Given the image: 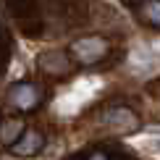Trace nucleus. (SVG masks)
Segmentation results:
<instances>
[{"label":"nucleus","mask_w":160,"mask_h":160,"mask_svg":"<svg viewBox=\"0 0 160 160\" xmlns=\"http://www.w3.org/2000/svg\"><path fill=\"white\" fill-rule=\"evenodd\" d=\"M97 89H100V79H79L74 87H68L55 100V110L61 116H74V113H79L84 108V102H89Z\"/></svg>","instance_id":"1"},{"label":"nucleus","mask_w":160,"mask_h":160,"mask_svg":"<svg viewBox=\"0 0 160 160\" xmlns=\"http://www.w3.org/2000/svg\"><path fill=\"white\" fill-rule=\"evenodd\" d=\"M71 52L79 63H97L108 52V39L105 37H82L71 45Z\"/></svg>","instance_id":"2"},{"label":"nucleus","mask_w":160,"mask_h":160,"mask_svg":"<svg viewBox=\"0 0 160 160\" xmlns=\"http://www.w3.org/2000/svg\"><path fill=\"white\" fill-rule=\"evenodd\" d=\"M42 147H45V137L34 129H24V134L11 144V152L18 158H34Z\"/></svg>","instance_id":"3"},{"label":"nucleus","mask_w":160,"mask_h":160,"mask_svg":"<svg viewBox=\"0 0 160 160\" xmlns=\"http://www.w3.org/2000/svg\"><path fill=\"white\" fill-rule=\"evenodd\" d=\"M129 68L139 76H147V74H155L160 71V55H155L152 50L147 48H139L129 55Z\"/></svg>","instance_id":"4"},{"label":"nucleus","mask_w":160,"mask_h":160,"mask_svg":"<svg viewBox=\"0 0 160 160\" xmlns=\"http://www.w3.org/2000/svg\"><path fill=\"white\" fill-rule=\"evenodd\" d=\"M11 102L16 105L18 110H34L37 102H39V89L34 84H29V82L16 84L11 89Z\"/></svg>","instance_id":"5"},{"label":"nucleus","mask_w":160,"mask_h":160,"mask_svg":"<svg viewBox=\"0 0 160 160\" xmlns=\"http://www.w3.org/2000/svg\"><path fill=\"white\" fill-rule=\"evenodd\" d=\"M102 121L108 123L113 131H134L137 126H139L137 116H134L129 108H110V110L102 116Z\"/></svg>","instance_id":"6"},{"label":"nucleus","mask_w":160,"mask_h":160,"mask_svg":"<svg viewBox=\"0 0 160 160\" xmlns=\"http://www.w3.org/2000/svg\"><path fill=\"white\" fill-rule=\"evenodd\" d=\"M21 134H24V121L21 118H8V121L0 126V142L3 144H13Z\"/></svg>","instance_id":"7"},{"label":"nucleus","mask_w":160,"mask_h":160,"mask_svg":"<svg viewBox=\"0 0 160 160\" xmlns=\"http://www.w3.org/2000/svg\"><path fill=\"white\" fill-rule=\"evenodd\" d=\"M142 18L152 26H160V0H142Z\"/></svg>","instance_id":"8"},{"label":"nucleus","mask_w":160,"mask_h":160,"mask_svg":"<svg viewBox=\"0 0 160 160\" xmlns=\"http://www.w3.org/2000/svg\"><path fill=\"white\" fill-rule=\"evenodd\" d=\"M42 66H45L48 71H55V74L66 71V61H63L61 52H50V55H45V58H42Z\"/></svg>","instance_id":"9"},{"label":"nucleus","mask_w":160,"mask_h":160,"mask_svg":"<svg viewBox=\"0 0 160 160\" xmlns=\"http://www.w3.org/2000/svg\"><path fill=\"white\" fill-rule=\"evenodd\" d=\"M150 50H152V52H155V55H160V39H158V42H155V45H152V48H150Z\"/></svg>","instance_id":"10"},{"label":"nucleus","mask_w":160,"mask_h":160,"mask_svg":"<svg viewBox=\"0 0 160 160\" xmlns=\"http://www.w3.org/2000/svg\"><path fill=\"white\" fill-rule=\"evenodd\" d=\"M89 160H108V158H105V155H102V152H95V155H92Z\"/></svg>","instance_id":"11"},{"label":"nucleus","mask_w":160,"mask_h":160,"mask_svg":"<svg viewBox=\"0 0 160 160\" xmlns=\"http://www.w3.org/2000/svg\"><path fill=\"white\" fill-rule=\"evenodd\" d=\"M152 150H155V152H160V139H158L155 144H152Z\"/></svg>","instance_id":"12"},{"label":"nucleus","mask_w":160,"mask_h":160,"mask_svg":"<svg viewBox=\"0 0 160 160\" xmlns=\"http://www.w3.org/2000/svg\"><path fill=\"white\" fill-rule=\"evenodd\" d=\"M123 3H129V5H131V3H142V0H123Z\"/></svg>","instance_id":"13"}]
</instances>
